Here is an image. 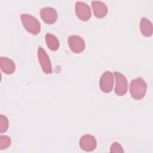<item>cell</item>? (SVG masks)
Masks as SVG:
<instances>
[{"mask_svg": "<svg viewBox=\"0 0 153 153\" xmlns=\"http://www.w3.org/2000/svg\"><path fill=\"white\" fill-rule=\"evenodd\" d=\"M146 88L147 84L143 78L139 77L133 79L130 85V94L133 99L140 100L145 96Z\"/></svg>", "mask_w": 153, "mask_h": 153, "instance_id": "obj_1", "label": "cell"}, {"mask_svg": "<svg viewBox=\"0 0 153 153\" xmlns=\"http://www.w3.org/2000/svg\"><path fill=\"white\" fill-rule=\"evenodd\" d=\"M23 26L25 29L33 35H37L41 30V25L34 16L28 14H22L20 16Z\"/></svg>", "mask_w": 153, "mask_h": 153, "instance_id": "obj_2", "label": "cell"}, {"mask_svg": "<svg viewBox=\"0 0 153 153\" xmlns=\"http://www.w3.org/2000/svg\"><path fill=\"white\" fill-rule=\"evenodd\" d=\"M114 74L115 77L116 84L115 87V93L118 96H123L127 91L128 82L126 76L121 73L115 71Z\"/></svg>", "mask_w": 153, "mask_h": 153, "instance_id": "obj_3", "label": "cell"}, {"mask_svg": "<svg viewBox=\"0 0 153 153\" xmlns=\"http://www.w3.org/2000/svg\"><path fill=\"white\" fill-rule=\"evenodd\" d=\"M37 54L38 60L43 72L47 74H51L52 72L51 63L50 59L45 50L42 47H39Z\"/></svg>", "mask_w": 153, "mask_h": 153, "instance_id": "obj_4", "label": "cell"}, {"mask_svg": "<svg viewBox=\"0 0 153 153\" xmlns=\"http://www.w3.org/2000/svg\"><path fill=\"white\" fill-rule=\"evenodd\" d=\"M114 86V76L110 71H106L102 74L99 81V87L104 93L111 91Z\"/></svg>", "mask_w": 153, "mask_h": 153, "instance_id": "obj_5", "label": "cell"}, {"mask_svg": "<svg viewBox=\"0 0 153 153\" xmlns=\"http://www.w3.org/2000/svg\"><path fill=\"white\" fill-rule=\"evenodd\" d=\"M75 11L76 16L81 20H88L91 16V12L88 5L85 2L77 1L75 3Z\"/></svg>", "mask_w": 153, "mask_h": 153, "instance_id": "obj_6", "label": "cell"}, {"mask_svg": "<svg viewBox=\"0 0 153 153\" xmlns=\"http://www.w3.org/2000/svg\"><path fill=\"white\" fill-rule=\"evenodd\" d=\"M68 44L71 51L75 53H81L85 47V43L82 38L75 35L69 36Z\"/></svg>", "mask_w": 153, "mask_h": 153, "instance_id": "obj_7", "label": "cell"}, {"mask_svg": "<svg viewBox=\"0 0 153 153\" xmlns=\"http://www.w3.org/2000/svg\"><path fill=\"white\" fill-rule=\"evenodd\" d=\"M79 145L80 148L84 151L90 152L94 151L97 146V142L95 137L91 134L83 135L79 140Z\"/></svg>", "mask_w": 153, "mask_h": 153, "instance_id": "obj_8", "label": "cell"}, {"mask_svg": "<svg viewBox=\"0 0 153 153\" xmlns=\"http://www.w3.org/2000/svg\"><path fill=\"white\" fill-rule=\"evenodd\" d=\"M41 19L47 24L54 23L57 19V13L55 8L51 7H46L40 10Z\"/></svg>", "mask_w": 153, "mask_h": 153, "instance_id": "obj_9", "label": "cell"}, {"mask_svg": "<svg viewBox=\"0 0 153 153\" xmlns=\"http://www.w3.org/2000/svg\"><path fill=\"white\" fill-rule=\"evenodd\" d=\"M94 14L98 18L104 17L108 13V7L106 5L99 1H93L91 2Z\"/></svg>", "mask_w": 153, "mask_h": 153, "instance_id": "obj_10", "label": "cell"}, {"mask_svg": "<svg viewBox=\"0 0 153 153\" xmlns=\"http://www.w3.org/2000/svg\"><path fill=\"white\" fill-rule=\"evenodd\" d=\"M0 65L2 71L7 74H12L16 69L14 62L10 59L5 57H1Z\"/></svg>", "mask_w": 153, "mask_h": 153, "instance_id": "obj_11", "label": "cell"}, {"mask_svg": "<svg viewBox=\"0 0 153 153\" xmlns=\"http://www.w3.org/2000/svg\"><path fill=\"white\" fill-rule=\"evenodd\" d=\"M140 30L143 36H151L153 32V27L151 22L146 17H142L140 22Z\"/></svg>", "mask_w": 153, "mask_h": 153, "instance_id": "obj_12", "label": "cell"}, {"mask_svg": "<svg viewBox=\"0 0 153 153\" xmlns=\"http://www.w3.org/2000/svg\"><path fill=\"white\" fill-rule=\"evenodd\" d=\"M45 41L48 47L53 51L57 50L59 47V41L57 38L50 33H47L45 35Z\"/></svg>", "mask_w": 153, "mask_h": 153, "instance_id": "obj_13", "label": "cell"}, {"mask_svg": "<svg viewBox=\"0 0 153 153\" xmlns=\"http://www.w3.org/2000/svg\"><path fill=\"white\" fill-rule=\"evenodd\" d=\"M11 143V138L5 135L0 136V149L3 150L8 148Z\"/></svg>", "mask_w": 153, "mask_h": 153, "instance_id": "obj_14", "label": "cell"}, {"mask_svg": "<svg viewBox=\"0 0 153 153\" xmlns=\"http://www.w3.org/2000/svg\"><path fill=\"white\" fill-rule=\"evenodd\" d=\"M8 128V120L4 115H0V132H5Z\"/></svg>", "mask_w": 153, "mask_h": 153, "instance_id": "obj_15", "label": "cell"}, {"mask_svg": "<svg viewBox=\"0 0 153 153\" xmlns=\"http://www.w3.org/2000/svg\"><path fill=\"white\" fill-rule=\"evenodd\" d=\"M110 152H123L124 150L123 149V147L121 146V145H120L118 142H114L111 146V149H110Z\"/></svg>", "mask_w": 153, "mask_h": 153, "instance_id": "obj_16", "label": "cell"}]
</instances>
